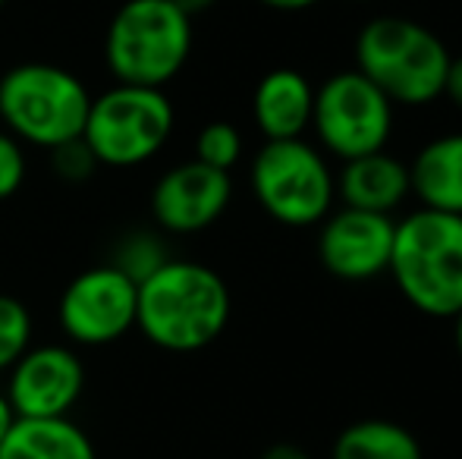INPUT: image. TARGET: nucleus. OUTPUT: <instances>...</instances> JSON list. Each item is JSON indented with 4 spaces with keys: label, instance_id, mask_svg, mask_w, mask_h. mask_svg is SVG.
<instances>
[{
    "label": "nucleus",
    "instance_id": "1",
    "mask_svg": "<svg viewBox=\"0 0 462 459\" xmlns=\"http://www.w3.org/2000/svg\"><path fill=\"white\" fill-rule=\"evenodd\" d=\"M230 321V289L217 271L167 258L139 283L135 327L154 346L195 353L211 346Z\"/></svg>",
    "mask_w": 462,
    "mask_h": 459
},
{
    "label": "nucleus",
    "instance_id": "2",
    "mask_svg": "<svg viewBox=\"0 0 462 459\" xmlns=\"http://www.w3.org/2000/svg\"><path fill=\"white\" fill-rule=\"evenodd\" d=\"M387 271L412 308L453 318L462 308V217L431 208L402 217Z\"/></svg>",
    "mask_w": 462,
    "mask_h": 459
},
{
    "label": "nucleus",
    "instance_id": "3",
    "mask_svg": "<svg viewBox=\"0 0 462 459\" xmlns=\"http://www.w3.org/2000/svg\"><path fill=\"white\" fill-rule=\"evenodd\" d=\"M356 69L393 105L425 107L444 95L450 50L415 19L377 16L356 38Z\"/></svg>",
    "mask_w": 462,
    "mask_h": 459
},
{
    "label": "nucleus",
    "instance_id": "4",
    "mask_svg": "<svg viewBox=\"0 0 462 459\" xmlns=\"http://www.w3.org/2000/svg\"><path fill=\"white\" fill-rule=\"evenodd\" d=\"M192 19L171 0H126L104 38L110 73L123 86L164 88L186 67Z\"/></svg>",
    "mask_w": 462,
    "mask_h": 459
},
{
    "label": "nucleus",
    "instance_id": "5",
    "mask_svg": "<svg viewBox=\"0 0 462 459\" xmlns=\"http://www.w3.org/2000/svg\"><path fill=\"white\" fill-rule=\"evenodd\" d=\"M88 105L92 95L79 76L54 63H19L0 79V120L10 135L48 151L79 139Z\"/></svg>",
    "mask_w": 462,
    "mask_h": 459
},
{
    "label": "nucleus",
    "instance_id": "6",
    "mask_svg": "<svg viewBox=\"0 0 462 459\" xmlns=\"http://www.w3.org/2000/svg\"><path fill=\"white\" fill-rule=\"evenodd\" d=\"M173 133V105L164 88L116 82L92 98L82 142L104 167H135L152 161Z\"/></svg>",
    "mask_w": 462,
    "mask_h": 459
},
{
    "label": "nucleus",
    "instance_id": "7",
    "mask_svg": "<svg viewBox=\"0 0 462 459\" xmlns=\"http://www.w3.org/2000/svg\"><path fill=\"white\" fill-rule=\"evenodd\" d=\"M252 192L274 221L286 227H311L330 215L334 177L309 142H264L252 161Z\"/></svg>",
    "mask_w": 462,
    "mask_h": 459
},
{
    "label": "nucleus",
    "instance_id": "8",
    "mask_svg": "<svg viewBox=\"0 0 462 459\" xmlns=\"http://www.w3.org/2000/svg\"><path fill=\"white\" fill-rule=\"evenodd\" d=\"M311 126L340 161L383 151L393 133V101L359 69L334 73L315 92Z\"/></svg>",
    "mask_w": 462,
    "mask_h": 459
},
{
    "label": "nucleus",
    "instance_id": "9",
    "mask_svg": "<svg viewBox=\"0 0 462 459\" xmlns=\"http://www.w3.org/2000/svg\"><path fill=\"white\" fill-rule=\"evenodd\" d=\"M139 283L114 264H97L67 283L60 296V327L73 344L104 346L135 327Z\"/></svg>",
    "mask_w": 462,
    "mask_h": 459
},
{
    "label": "nucleus",
    "instance_id": "10",
    "mask_svg": "<svg viewBox=\"0 0 462 459\" xmlns=\"http://www.w3.org/2000/svg\"><path fill=\"white\" fill-rule=\"evenodd\" d=\"M86 387L82 359L69 346L25 349L10 368L6 399L16 418H69Z\"/></svg>",
    "mask_w": 462,
    "mask_h": 459
},
{
    "label": "nucleus",
    "instance_id": "11",
    "mask_svg": "<svg viewBox=\"0 0 462 459\" xmlns=\"http://www.w3.org/2000/svg\"><path fill=\"white\" fill-rule=\"evenodd\" d=\"M396 224L390 215H371V211L346 208L330 215L318 233V258L324 271L337 280H371L383 274L393 252Z\"/></svg>",
    "mask_w": 462,
    "mask_h": 459
},
{
    "label": "nucleus",
    "instance_id": "12",
    "mask_svg": "<svg viewBox=\"0 0 462 459\" xmlns=\"http://www.w3.org/2000/svg\"><path fill=\"white\" fill-rule=\"evenodd\" d=\"M233 183L226 170L186 161L167 170L152 189V215L167 233H199L226 211Z\"/></svg>",
    "mask_w": 462,
    "mask_h": 459
},
{
    "label": "nucleus",
    "instance_id": "13",
    "mask_svg": "<svg viewBox=\"0 0 462 459\" xmlns=\"http://www.w3.org/2000/svg\"><path fill=\"white\" fill-rule=\"evenodd\" d=\"M315 111V88L299 69L280 67L262 76L252 95V116L268 142L302 139L311 126Z\"/></svg>",
    "mask_w": 462,
    "mask_h": 459
},
{
    "label": "nucleus",
    "instance_id": "14",
    "mask_svg": "<svg viewBox=\"0 0 462 459\" xmlns=\"http://www.w3.org/2000/svg\"><path fill=\"white\" fill-rule=\"evenodd\" d=\"M337 189H340V198L346 208L390 215L393 208H400L402 198L412 192V186H409V167L402 161H396L387 151H374L343 161Z\"/></svg>",
    "mask_w": 462,
    "mask_h": 459
},
{
    "label": "nucleus",
    "instance_id": "15",
    "mask_svg": "<svg viewBox=\"0 0 462 459\" xmlns=\"http://www.w3.org/2000/svg\"><path fill=\"white\" fill-rule=\"evenodd\" d=\"M409 186L421 208L462 217V133L428 142L409 164Z\"/></svg>",
    "mask_w": 462,
    "mask_h": 459
},
{
    "label": "nucleus",
    "instance_id": "16",
    "mask_svg": "<svg viewBox=\"0 0 462 459\" xmlns=\"http://www.w3.org/2000/svg\"><path fill=\"white\" fill-rule=\"evenodd\" d=\"M0 459H97L88 435L73 418H16Z\"/></svg>",
    "mask_w": 462,
    "mask_h": 459
},
{
    "label": "nucleus",
    "instance_id": "17",
    "mask_svg": "<svg viewBox=\"0 0 462 459\" xmlns=\"http://www.w3.org/2000/svg\"><path fill=\"white\" fill-rule=\"evenodd\" d=\"M330 459H425L419 437L387 418H365L337 435Z\"/></svg>",
    "mask_w": 462,
    "mask_h": 459
},
{
    "label": "nucleus",
    "instance_id": "18",
    "mask_svg": "<svg viewBox=\"0 0 462 459\" xmlns=\"http://www.w3.org/2000/svg\"><path fill=\"white\" fill-rule=\"evenodd\" d=\"M243 154V135L233 123L214 120L208 126H201V133L195 135V161L214 167V170H226L239 161Z\"/></svg>",
    "mask_w": 462,
    "mask_h": 459
},
{
    "label": "nucleus",
    "instance_id": "19",
    "mask_svg": "<svg viewBox=\"0 0 462 459\" xmlns=\"http://www.w3.org/2000/svg\"><path fill=\"white\" fill-rule=\"evenodd\" d=\"M32 344V315L16 296L0 293V372L13 368Z\"/></svg>",
    "mask_w": 462,
    "mask_h": 459
},
{
    "label": "nucleus",
    "instance_id": "20",
    "mask_svg": "<svg viewBox=\"0 0 462 459\" xmlns=\"http://www.w3.org/2000/svg\"><path fill=\"white\" fill-rule=\"evenodd\" d=\"M164 262H167V255H164V245H161V239H154L152 233H133V236L123 239L120 249H116L114 268H120L129 280L142 283L148 274H152V271H158Z\"/></svg>",
    "mask_w": 462,
    "mask_h": 459
},
{
    "label": "nucleus",
    "instance_id": "21",
    "mask_svg": "<svg viewBox=\"0 0 462 459\" xmlns=\"http://www.w3.org/2000/svg\"><path fill=\"white\" fill-rule=\"evenodd\" d=\"M51 164H54L57 177L67 179V183H86L97 167H101L95 161L92 148L82 142V135L73 142H63V145L51 148Z\"/></svg>",
    "mask_w": 462,
    "mask_h": 459
},
{
    "label": "nucleus",
    "instance_id": "22",
    "mask_svg": "<svg viewBox=\"0 0 462 459\" xmlns=\"http://www.w3.org/2000/svg\"><path fill=\"white\" fill-rule=\"evenodd\" d=\"M25 183V151L16 135L0 133V202L16 196Z\"/></svg>",
    "mask_w": 462,
    "mask_h": 459
},
{
    "label": "nucleus",
    "instance_id": "23",
    "mask_svg": "<svg viewBox=\"0 0 462 459\" xmlns=\"http://www.w3.org/2000/svg\"><path fill=\"white\" fill-rule=\"evenodd\" d=\"M444 95L462 111V54L450 57V69H447V82H444Z\"/></svg>",
    "mask_w": 462,
    "mask_h": 459
},
{
    "label": "nucleus",
    "instance_id": "24",
    "mask_svg": "<svg viewBox=\"0 0 462 459\" xmlns=\"http://www.w3.org/2000/svg\"><path fill=\"white\" fill-rule=\"evenodd\" d=\"M262 459H311V456L302 447H296V444H274V447L264 450Z\"/></svg>",
    "mask_w": 462,
    "mask_h": 459
},
{
    "label": "nucleus",
    "instance_id": "25",
    "mask_svg": "<svg viewBox=\"0 0 462 459\" xmlns=\"http://www.w3.org/2000/svg\"><path fill=\"white\" fill-rule=\"evenodd\" d=\"M258 4L271 6V10H280V13H299V10H309V6L321 4V0H258Z\"/></svg>",
    "mask_w": 462,
    "mask_h": 459
},
{
    "label": "nucleus",
    "instance_id": "26",
    "mask_svg": "<svg viewBox=\"0 0 462 459\" xmlns=\"http://www.w3.org/2000/svg\"><path fill=\"white\" fill-rule=\"evenodd\" d=\"M13 425H16V412H13L10 399H6V393H0V444L6 441V435H10Z\"/></svg>",
    "mask_w": 462,
    "mask_h": 459
},
{
    "label": "nucleus",
    "instance_id": "27",
    "mask_svg": "<svg viewBox=\"0 0 462 459\" xmlns=\"http://www.w3.org/2000/svg\"><path fill=\"white\" fill-rule=\"evenodd\" d=\"M173 6H177V10H183L189 19L192 16H199V13H208L211 10L214 4H217V0H171Z\"/></svg>",
    "mask_w": 462,
    "mask_h": 459
},
{
    "label": "nucleus",
    "instance_id": "28",
    "mask_svg": "<svg viewBox=\"0 0 462 459\" xmlns=\"http://www.w3.org/2000/svg\"><path fill=\"white\" fill-rule=\"evenodd\" d=\"M453 321H457V331H453V340H457V349H459V355H462V308L457 315H453Z\"/></svg>",
    "mask_w": 462,
    "mask_h": 459
},
{
    "label": "nucleus",
    "instance_id": "29",
    "mask_svg": "<svg viewBox=\"0 0 462 459\" xmlns=\"http://www.w3.org/2000/svg\"><path fill=\"white\" fill-rule=\"evenodd\" d=\"M4 4H6V0H0V10H4Z\"/></svg>",
    "mask_w": 462,
    "mask_h": 459
}]
</instances>
